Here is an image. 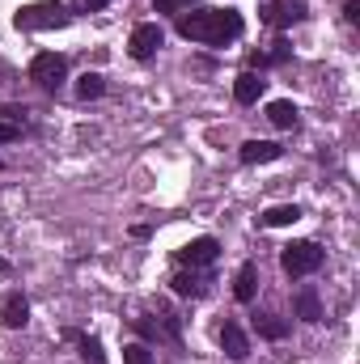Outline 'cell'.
<instances>
[{
  "instance_id": "8fae6325",
  "label": "cell",
  "mask_w": 360,
  "mask_h": 364,
  "mask_svg": "<svg viewBox=\"0 0 360 364\" xmlns=\"http://www.w3.org/2000/svg\"><path fill=\"white\" fill-rule=\"evenodd\" d=\"M221 348H225L229 360H246V356H250V339H246V331H242L238 322H225V326H221Z\"/></svg>"
},
{
  "instance_id": "6da1fadb",
  "label": "cell",
  "mask_w": 360,
  "mask_h": 364,
  "mask_svg": "<svg viewBox=\"0 0 360 364\" xmlns=\"http://www.w3.org/2000/svg\"><path fill=\"white\" fill-rule=\"evenodd\" d=\"M174 26H179V34L186 43H203V47L238 43L242 30H246L242 13H233V9H186V13H179Z\"/></svg>"
},
{
  "instance_id": "2e32d148",
  "label": "cell",
  "mask_w": 360,
  "mask_h": 364,
  "mask_svg": "<svg viewBox=\"0 0 360 364\" xmlns=\"http://www.w3.org/2000/svg\"><path fill=\"white\" fill-rule=\"evenodd\" d=\"M64 339H73V343L81 348V360H85V364H106V356H102V343H97L93 335H81V331H64Z\"/></svg>"
},
{
  "instance_id": "d6986e66",
  "label": "cell",
  "mask_w": 360,
  "mask_h": 364,
  "mask_svg": "<svg viewBox=\"0 0 360 364\" xmlns=\"http://www.w3.org/2000/svg\"><path fill=\"white\" fill-rule=\"evenodd\" d=\"M255 331H259L263 339H284V335H288V322H284V318H271V314H259V318H255Z\"/></svg>"
},
{
  "instance_id": "ffe728a7",
  "label": "cell",
  "mask_w": 360,
  "mask_h": 364,
  "mask_svg": "<svg viewBox=\"0 0 360 364\" xmlns=\"http://www.w3.org/2000/svg\"><path fill=\"white\" fill-rule=\"evenodd\" d=\"M102 93H106V81H102L97 73H85V77L77 81V97H81V102H93V97H102Z\"/></svg>"
},
{
  "instance_id": "52a82bcc",
  "label": "cell",
  "mask_w": 360,
  "mask_h": 364,
  "mask_svg": "<svg viewBox=\"0 0 360 364\" xmlns=\"http://www.w3.org/2000/svg\"><path fill=\"white\" fill-rule=\"evenodd\" d=\"M301 9H305L301 0H271L268 9H263V21L275 26V30H284V26H292V21H301V17H305Z\"/></svg>"
},
{
  "instance_id": "7402d4cb",
  "label": "cell",
  "mask_w": 360,
  "mask_h": 364,
  "mask_svg": "<svg viewBox=\"0 0 360 364\" xmlns=\"http://www.w3.org/2000/svg\"><path fill=\"white\" fill-rule=\"evenodd\" d=\"M195 0H157V13H186Z\"/></svg>"
},
{
  "instance_id": "7c38bea8",
  "label": "cell",
  "mask_w": 360,
  "mask_h": 364,
  "mask_svg": "<svg viewBox=\"0 0 360 364\" xmlns=\"http://www.w3.org/2000/svg\"><path fill=\"white\" fill-rule=\"evenodd\" d=\"M297 220H301V208H297V203H275V208H268V212L259 216L263 229H288V225H297Z\"/></svg>"
},
{
  "instance_id": "9a60e30c",
  "label": "cell",
  "mask_w": 360,
  "mask_h": 364,
  "mask_svg": "<svg viewBox=\"0 0 360 364\" xmlns=\"http://www.w3.org/2000/svg\"><path fill=\"white\" fill-rule=\"evenodd\" d=\"M170 284H174V292H179V296H203L212 279H208V275H199L195 267H191V272H179Z\"/></svg>"
},
{
  "instance_id": "ba28073f",
  "label": "cell",
  "mask_w": 360,
  "mask_h": 364,
  "mask_svg": "<svg viewBox=\"0 0 360 364\" xmlns=\"http://www.w3.org/2000/svg\"><path fill=\"white\" fill-rule=\"evenodd\" d=\"M238 157H242V166H268V161H280L284 157V149L275 140H246Z\"/></svg>"
},
{
  "instance_id": "44dd1931",
  "label": "cell",
  "mask_w": 360,
  "mask_h": 364,
  "mask_svg": "<svg viewBox=\"0 0 360 364\" xmlns=\"http://www.w3.org/2000/svg\"><path fill=\"white\" fill-rule=\"evenodd\" d=\"M123 364H153V352L144 343H127L123 348Z\"/></svg>"
},
{
  "instance_id": "3957f363",
  "label": "cell",
  "mask_w": 360,
  "mask_h": 364,
  "mask_svg": "<svg viewBox=\"0 0 360 364\" xmlns=\"http://www.w3.org/2000/svg\"><path fill=\"white\" fill-rule=\"evenodd\" d=\"M30 81H34L38 90L55 93L64 81H68V60L55 55V51H38V55L30 60Z\"/></svg>"
},
{
  "instance_id": "9c48e42d",
  "label": "cell",
  "mask_w": 360,
  "mask_h": 364,
  "mask_svg": "<svg viewBox=\"0 0 360 364\" xmlns=\"http://www.w3.org/2000/svg\"><path fill=\"white\" fill-rule=\"evenodd\" d=\"M0 322H4L9 331H21V326L30 322V301H26L21 292H9V296L0 301Z\"/></svg>"
},
{
  "instance_id": "5b68a950",
  "label": "cell",
  "mask_w": 360,
  "mask_h": 364,
  "mask_svg": "<svg viewBox=\"0 0 360 364\" xmlns=\"http://www.w3.org/2000/svg\"><path fill=\"white\" fill-rule=\"evenodd\" d=\"M166 43V34H162V26L157 21H140L136 30H132V38H127V51H132V60H153L157 55V47Z\"/></svg>"
},
{
  "instance_id": "30bf717a",
  "label": "cell",
  "mask_w": 360,
  "mask_h": 364,
  "mask_svg": "<svg viewBox=\"0 0 360 364\" xmlns=\"http://www.w3.org/2000/svg\"><path fill=\"white\" fill-rule=\"evenodd\" d=\"M136 331H140L144 339H170V343H174V339H179V318H174V314H162L157 322H153V318H136Z\"/></svg>"
},
{
  "instance_id": "e0dca14e",
  "label": "cell",
  "mask_w": 360,
  "mask_h": 364,
  "mask_svg": "<svg viewBox=\"0 0 360 364\" xmlns=\"http://www.w3.org/2000/svg\"><path fill=\"white\" fill-rule=\"evenodd\" d=\"M292 305H297V318H305V322H322V305H318V292H314V288H301Z\"/></svg>"
},
{
  "instance_id": "484cf974",
  "label": "cell",
  "mask_w": 360,
  "mask_h": 364,
  "mask_svg": "<svg viewBox=\"0 0 360 364\" xmlns=\"http://www.w3.org/2000/svg\"><path fill=\"white\" fill-rule=\"evenodd\" d=\"M9 275H13V267H9V263L0 259V279H9Z\"/></svg>"
},
{
  "instance_id": "5bb4252c",
  "label": "cell",
  "mask_w": 360,
  "mask_h": 364,
  "mask_svg": "<svg viewBox=\"0 0 360 364\" xmlns=\"http://www.w3.org/2000/svg\"><path fill=\"white\" fill-rule=\"evenodd\" d=\"M263 77H255V73H242L238 81H233V97H238V106H255L259 97H263Z\"/></svg>"
},
{
  "instance_id": "d4e9b609",
  "label": "cell",
  "mask_w": 360,
  "mask_h": 364,
  "mask_svg": "<svg viewBox=\"0 0 360 364\" xmlns=\"http://www.w3.org/2000/svg\"><path fill=\"white\" fill-rule=\"evenodd\" d=\"M106 4H110V0H85V9H93V13H97V9H106Z\"/></svg>"
},
{
  "instance_id": "4fadbf2b",
  "label": "cell",
  "mask_w": 360,
  "mask_h": 364,
  "mask_svg": "<svg viewBox=\"0 0 360 364\" xmlns=\"http://www.w3.org/2000/svg\"><path fill=\"white\" fill-rule=\"evenodd\" d=\"M255 292H259V267H255V263H242V267H238V279H233V296H238L242 305H250Z\"/></svg>"
},
{
  "instance_id": "cb8c5ba5",
  "label": "cell",
  "mask_w": 360,
  "mask_h": 364,
  "mask_svg": "<svg viewBox=\"0 0 360 364\" xmlns=\"http://www.w3.org/2000/svg\"><path fill=\"white\" fill-rule=\"evenodd\" d=\"M344 17H348V21H360V0H348V9H344Z\"/></svg>"
},
{
  "instance_id": "7a4b0ae2",
  "label": "cell",
  "mask_w": 360,
  "mask_h": 364,
  "mask_svg": "<svg viewBox=\"0 0 360 364\" xmlns=\"http://www.w3.org/2000/svg\"><path fill=\"white\" fill-rule=\"evenodd\" d=\"M68 21H73V13H68L60 0L26 4V9H17V17H13V26H17V30H64Z\"/></svg>"
},
{
  "instance_id": "277c9868",
  "label": "cell",
  "mask_w": 360,
  "mask_h": 364,
  "mask_svg": "<svg viewBox=\"0 0 360 364\" xmlns=\"http://www.w3.org/2000/svg\"><path fill=\"white\" fill-rule=\"evenodd\" d=\"M280 267L292 275V279H301V275H314L322 267V246L318 242H292V246H284V255H280Z\"/></svg>"
},
{
  "instance_id": "ac0fdd59",
  "label": "cell",
  "mask_w": 360,
  "mask_h": 364,
  "mask_svg": "<svg viewBox=\"0 0 360 364\" xmlns=\"http://www.w3.org/2000/svg\"><path fill=\"white\" fill-rule=\"evenodd\" d=\"M268 119H271V127L288 132V127H297V106H292V102H271V106H268Z\"/></svg>"
},
{
  "instance_id": "8992f818",
  "label": "cell",
  "mask_w": 360,
  "mask_h": 364,
  "mask_svg": "<svg viewBox=\"0 0 360 364\" xmlns=\"http://www.w3.org/2000/svg\"><path fill=\"white\" fill-rule=\"evenodd\" d=\"M216 255H221V242L216 237H195V242H186L179 250V263L182 267H212Z\"/></svg>"
},
{
  "instance_id": "603a6c76",
  "label": "cell",
  "mask_w": 360,
  "mask_h": 364,
  "mask_svg": "<svg viewBox=\"0 0 360 364\" xmlns=\"http://www.w3.org/2000/svg\"><path fill=\"white\" fill-rule=\"evenodd\" d=\"M17 136H21V127H17V123H0V144H13Z\"/></svg>"
}]
</instances>
